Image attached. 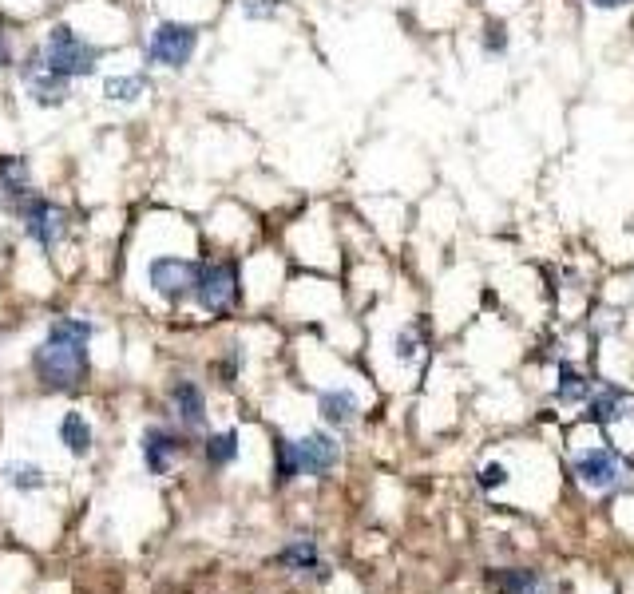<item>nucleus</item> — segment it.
<instances>
[{"label": "nucleus", "mask_w": 634, "mask_h": 594, "mask_svg": "<svg viewBox=\"0 0 634 594\" xmlns=\"http://www.w3.org/2000/svg\"><path fill=\"white\" fill-rule=\"evenodd\" d=\"M0 476H4V484L20 488V492H36V488H44V472H40L36 464H24V460L4 464V468H0Z\"/></svg>", "instance_id": "obj_16"}, {"label": "nucleus", "mask_w": 634, "mask_h": 594, "mask_svg": "<svg viewBox=\"0 0 634 594\" xmlns=\"http://www.w3.org/2000/svg\"><path fill=\"white\" fill-rule=\"evenodd\" d=\"M207 460H211L214 468H226V464L238 460V432L234 428L230 432H214L211 440H207Z\"/></svg>", "instance_id": "obj_18"}, {"label": "nucleus", "mask_w": 634, "mask_h": 594, "mask_svg": "<svg viewBox=\"0 0 634 594\" xmlns=\"http://www.w3.org/2000/svg\"><path fill=\"white\" fill-rule=\"evenodd\" d=\"M171 404L179 408V416L187 424H203V416H207V396H203V389L195 381H179L171 389Z\"/></svg>", "instance_id": "obj_12"}, {"label": "nucleus", "mask_w": 634, "mask_h": 594, "mask_svg": "<svg viewBox=\"0 0 634 594\" xmlns=\"http://www.w3.org/2000/svg\"><path fill=\"white\" fill-rule=\"evenodd\" d=\"M242 12L254 16V20H258V16H274V12H278V0H242Z\"/></svg>", "instance_id": "obj_24"}, {"label": "nucleus", "mask_w": 634, "mask_h": 594, "mask_svg": "<svg viewBox=\"0 0 634 594\" xmlns=\"http://www.w3.org/2000/svg\"><path fill=\"white\" fill-rule=\"evenodd\" d=\"M298 456H302V472H310V476H325V472H333V468H337L341 448H337V440H333L329 432H310V436H302V440H298Z\"/></svg>", "instance_id": "obj_9"}, {"label": "nucleus", "mask_w": 634, "mask_h": 594, "mask_svg": "<svg viewBox=\"0 0 634 594\" xmlns=\"http://www.w3.org/2000/svg\"><path fill=\"white\" fill-rule=\"evenodd\" d=\"M44 60L52 72H60L64 80H80V76H92L96 72V48L72 32V28H52L48 40H44Z\"/></svg>", "instance_id": "obj_2"}, {"label": "nucleus", "mask_w": 634, "mask_h": 594, "mask_svg": "<svg viewBox=\"0 0 634 594\" xmlns=\"http://www.w3.org/2000/svg\"><path fill=\"white\" fill-rule=\"evenodd\" d=\"M278 563H282V567H290V571H317L314 539H294V543L278 555Z\"/></svg>", "instance_id": "obj_17"}, {"label": "nucleus", "mask_w": 634, "mask_h": 594, "mask_svg": "<svg viewBox=\"0 0 634 594\" xmlns=\"http://www.w3.org/2000/svg\"><path fill=\"white\" fill-rule=\"evenodd\" d=\"M88 337H92L88 321H56L52 333H48V341L32 357L36 377L48 389H76V385H84V377H88V349H84V341Z\"/></svg>", "instance_id": "obj_1"}, {"label": "nucleus", "mask_w": 634, "mask_h": 594, "mask_svg": "<svg viewBox=\"0 0 634 594\" xmlns=\"http://www.w3.org/2000/svg\"><path fill=\"white\" fill-rule=\"evenodd\" d=\"M60 440H64V448L72 456H88L92 452V428H88V420L80 412H68L60 420Z\"/></svg>", "instance_id": "obj_13"}, {"label": "nucleus", "mask_w": 634, "mask_h": 594, "mask_svg": "<svg viewBox=\"0 0 634 594\" xmlns=\"http://www.w3.org/2000/svg\"><path fill=\"white\" fill-rule=\"evenodd\" d=\"M575 476L591 488V492H611L619 484H627V464L619 460L615 448H583L575 456Z\"/></svg>", "instance_id": "obj_5"}, {"label": "nucleus", "mask_w": 634, "mask_h": 594, "mask_svg": "<svg viewBox=\"0 0 634 594\" xmlns=\"http://www.w3.org/2000/svg\"><path fill=\"white\" fill-rule=\"evenodd\" d=\"M143 92H147V80H143V76H107L104 80V96L119 99V103H135Z\"/></svg>", "instance_id": "obj_19"}, {"label": "nucleus", "mask_w": 634, "mask_h": 594, "mask_svg": "<svg viewBox=\"0 0 634 594\" xmlns=\"http://www.w3.org/2000/svg\"><path fill=\"white\" fill-rule=\"evenodd\" d=\"M317 408H321V416L329 424H349L357 416V396L349 393V389H329V393H321Z\"/></svg>", "instance_id": "obj_14"}, {"label": "nucleus", "mask_w": 634, "mask_h": 594, "mask_svg": "<svg viewBox=\"0 0 634 594\" xmlns=\"http://www.w3.org/2000/svg\"><path fill=\"white\" fill-rule=\"evenodd\" d=\"M587 4H595V8H627L631 0H587Z\"/></svg>", "instance_id": "obj_26"}, {"label": "nucleus", "mask_w": 634, "mask_h": 594, "mask_svg": "<svg viewBox=\"0 0 634 594\" xmlns=\"http://www.w3.org/2000/svg\"><path fill=\"white\" fill-rule=\"evenodd\" d=\"M496 587H500V594H543L547 591L543 575H539V571H524V567L500 571V575H496Z\"/></svg>", "instance_id": "obj_15"}, {"label": "nucleus", "mask_w": 634, "mask_h": 594, "mask_svg": "<svg viewBox=\"0 0 634 594\" xmlns=\"http://www.w3.org/2000/svg\"><path fill=\"white\" fill-rule=\"evenodd\" d=\"M179 452V436L175 432H163V428H151L147 436H143V460H147V468L155 472V476H163L167 472V464H171V456Z\"/></svg>", "instance_id": "obj_11"}, {"label": "nucleus", "mask_w": 634, "mask_h": 594, "mask_svg": "<svg viewBox=\"0 0 634 594\" xmlns=\"http://www.w3.org/2000/svg\"><path fill=\"white\" fill-rule=\"evenodd\" d=\"M508 480H512V476H508L504 464H488V468L480 472V488H484V492H496V488H504Z\"/></svg>", "instance_id": "obj_22"}, {"label": "nucleus", "mask_w": 634, "mask_h": 594, "mask_svg": "<svg viewBox=\"0 0 634 594\" xmlns=\"http://www.w3.org/2000/svg\"><path fill=\"white\" fill-rule=\"evenodd\" d=\"M504 48H508V28L492 20V24L484 28V52H504Z\"/></svg>", "instance_id": "obj_23"}, {"label": "nucleus", "mask_w": 634, "mask_h": 594, "mask_svg": "<svg viewBox=\"0 0 634 594\" xmlns=\"http://www.w3.org/2000/svg\"><path fill=\"white\" fill-rule=\"evenodd\" d=\"M278 480L290 484L294 476H302V456H298V444L294 440H278Z\"/></svg>", "instance_id": "obj_21"}, {"label": "nucleus", "mask_w": 634, "mask_h": 594, "mask_svg": "<svg viewBox=\"0 0 634 594\" xmlns=\"http://www.w3.org/2000/svg\"><path fill=\"white\" fill-rule=\"evenodd\" d=\"M397 357H401V361H413V357H417V341H413V333H401V337H397Z\"/></svg>", "instance_id": "obj_25"}, {"label": "nucleus", "mask_w": 634, "mask_h": 594, "mask_svg": "<svg viewBox=\"0 0 634 594\" xmlns=\"http://www.w3.org/2000/svg\"><path fill=\"white\" fill-rule=\"evenodd\" d=\"M16 218L24 222L28 238H32L36 246H44V250H52V246L64 238V230H68V214H64L56 202H48V198H40V195L24 198V206L16 210Z\"/></svg>", "instance_id": "obj_3"}, {"label": "nucleus", "mask_w": 634, "mask_h": 594, "mask_svg": "<svg viewBox=\"0 0 634 594\" xmlns=\"http://www.w3.org/2000/svg\"><path fill=\"white\" fill-rule=\"evenodd\" d=\"M631 412V396H623L619 389H603V393H595L587 400V420H595V424H619Z\"/></svg>", "instance_id": "obj_10"}, {"label": "nucleus", "mask_w": 634, "mask_h": 594, "mask_svg": "<svg viewBox=\"0 0 634 594\" xmlns=\"http://www.w3.org/2000/svg\"><path fill=\"white\" fill-rule=\"evenodd\" d=\"M24 84H28V92H32V99H36L40 107H56V103H64V96H68V80L48 68L44 52H32V56H28V64H24Z\"/></svg>", "instance_id": "obj_8"}, {"label": "nucleus", "mask_w": 634, "mask_h": 594, "mask_svg": "<svg viewBox=\"0 0 634 594\" xmlns=\"http://www.w3.org/2000/svg\"><path fill=\"white\" fill-rule=\"evenodd\" d=\"M195 297H199V305H203V309H211V313H226V309L238 301V270H234L230 262L199 266Z\"/></svg>", "instance_id": "obj_6"}, {"label": "nucleus", "mask_w": 634, "mask_h": 594, "mask_svg": "<svg viewBox=\"0 0 634 594\" xmlns=\"http://www.w3.org/2000/svg\"><path fill=\"white\" fill-rule=\"evenodd\" d=\"M195 44H199V32L191 24H179V20H163L155 32H151V60L163 64V68H183L191 56H195Z\"/></svg>", "instance_id": "obj_4"}, {"label": "nucleus", "mask_w": 634, "mask_h": 594, "mask_svg": "<svg viewBox=\"0 0 634 594\" xmlns=\"http://www.w3.org/2000/svg\"><path fill=\"white\" fill-rule=\"evenodd\" d=\"M591 393V381H583L575 369H559V385H555V396H559V404H579V400H587Z\"/></svg>", "instance_id": "obj_20"}, {"label": "nucleus", "mask_w": 634, "mask_h": 594, "mask_svg": "<svg viewBox=\"0 0 634 594\" xmlns=\"http://www.w3.org/2000/svg\"><path fill=\"white\" fill-rule=\"evenodd\" d=\"M195 278H199V266L187 258H155L151 262V286L167 301H183L187 294H195Z\"/></svg>", "instance_id": "obj_7"}]
</instances>
